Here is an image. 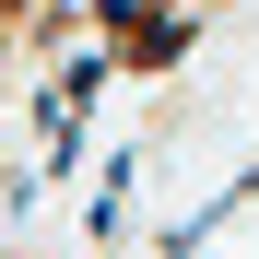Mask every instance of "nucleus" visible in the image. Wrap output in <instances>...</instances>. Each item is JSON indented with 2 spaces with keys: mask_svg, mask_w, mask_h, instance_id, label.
<instances>
[{
  "mask_svg": "<svg viewBox=\"0 0 259 259\" xmlns=\"http://www.w3.org/2000/svg\"><path fill=\"white\" fill-rule=\"evenodd\" d=\"M200 259H212V247H200Z\"/></svg>",
  "mask_w": 259,
  "mask_h": 259,
  "instance_id": "nucleus-2",
  "label": "nucleus"
},
{
  "mask_svg": "<svg viewBox=\"0 0 259 259\" xmlns=\"http://www.w3.org/2000/svg\"><path fill=\"white\" fill-rule=\"evenodd\" d=\"M142 165H153V130H130V142L106 153V177H82V212H71V236H82V259H130V200H142Z\"/></svg>",
  "mask_w": 259,
  "mask_h": 259,
  "instance_id": "nucleus-1",
  "label": "nucleus"
}]
</instances>
